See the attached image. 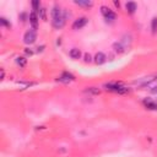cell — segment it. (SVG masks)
Segmentation results:
<instances>
[{
	"instance_id": "cell-14",
	"label": "cell",
	"mask_w": 157,
	"mask_h": 157,
	"mask_svg": "<svg viewBox=\"0 0 157 157\" xmlns=\"http://www.w3.org/2000/svg\"><path fill=\"white\" fill-rule=\"evenodd\" d=\"M16 63H17L21 68H23L25 65H26V63H27V59H26V58H23V57H19L17 59H16Z\"/></svg>"
},
{
	"instance_id": "cell-9",
	"label": "cell",
	"mask_w": 157,
	"mask_h": 157,
	"mask_svg": "<svg viewBox=\"0 0 157 157\" xmlns=\"http://www.w3.org/2000/svg\"><path fill=\"white\" fill-rule=\"evenodd\" d=\"M113 49H114L115 53H119V54H122V53H124V52L126 51V48L124 47L122 42H115L113 44Z\"/></svg>"
},
{
	"instance_id": "cell-6",
	"label": "cell",
	"mask_w": 157,
	"mask_h": 157,
	"mask_svg": "<svg viewBox=\"0 0 157 157\" xmlns=\"http://www.w3.org/2000/svg\"><path fill=\"white\" fill-rule=\"evenodd\" d=\"M87 21H88V20L86 19V17H80V19H77V20H75V22L73 23V28H74V30H81L82 27L86 26Z\"/></svg>"
},
{
	"instance_id": "cell-2",
	"label": "cell",
	"mask_w": 157,
	"mask_h": 157,
	"mask_svg": "<svg viewBox=\"0 0 157 157\" xmlns=\"http://www.w3.org/2000/svg\"><path fill=\"white\" fill-rule=\"evenodd\" d=\"M104 87L108 91H112V92H117V93H125L129 91V88H126L125 86H123L122 82H109V84H106Z\"/></svg>"
},
{
	"instance_id": "cell-18",
	"label": "cell",
	"mask_w": 157,
	"mask_h": 157,
	"mask_svg": "<svg viewBox=\"0 0 157 157\" xmlns=\"http://www.w3.org/2000/svg\"><path fill=\"white\" fill-rule=\"evenodd\" d=\"M0 23H1L3 26H6V27H10V26H11V25L6 21V19H5V17H1V19H0Z\"/></svg>"
},
{
	"instance_id": "cell-23",
	"label": "cell",
	"mask_w": 157,
	"mask_h": 157,
	"mask_svg": "<svg viewBox=\"0 0 157 157\" xmlns=\"http://www.w3.org/2000/svg\"><path fill=\"white\" fill-rule=\"evenodd\" d=\"M114 5H115V6H118V7H119V6H120V4H119L118 1H114Z\"/></svg>"
},
{
	"instance_id": "cell-7",
	"label": "cell",
	"mask_w": 157,
	"mask_h": 157,
	"mask_svg": "<svg viewBox=\"0 0 157 157\" xmlns=\"http://www.w3.org/2000/svg\"><path fill=\"white\" fill-rule=\"evenodd\" d=\"M106 61H107V57H106L104 53H102V52L97 53L96 57H94V63L97 65H102V64H104Z\"/></svg>"
},
{
	"instance_id": "cell-11",
	"label": "cell",
	"mask_w": 157,
	"mask_h": 157,
	"mask_svg": "<svg viewBox=\"0 0 157 157\" xmlns=\"http://www.w3.org/2000/svg\"><path fill=\"white\" fill-rule=\"evenodd\" d=\"M125 7H126V11L129 12V14H134L135 10H136V4L134 1H129V3H126Z\"/></svg>"
},
{
	"instance_id": "cell-4",
	"label": "cell",
	"mask_w": 157,
	"mask_h": 157,
	"mask_svg": "<svg viewBox=\"0 0 157 157\" xmlns=\"http://www.w3.org/2000/svg\"><path fill=\"white\" fill-rule=\"evenodd\" d=\"M101 12L103 14V16H104V19L107 20V21H114L115 17H117V15L114 14V12L109 9V7L107 6H101Z\"/></svg>"
},
{
	"instance_id": "cell-8",
	"label": "cell",
	"mask_w": 157,
	"mask_h": 157,
	"mask_svg": "<svg viewBox=\"0 0 157 157\" xmlns=\"http://www.w3.org/2000/svg\"><path fill=\"white\" fill-rule=\"evenodd\" d=\"M30 22L32 25V27H33V30L36 31L37 28V25H38V16H37V14L35 11H32L30 14Z\"/></svg>"
},
{
	"instance_id": "cell-15",
	"label": "cell",
	"mask_w": 157,
	"mask_h": 157,
	"mask_svg": "<svg viewBox=\"0 0 157 157\" xmlns=\"http://www.w3.org/2000/svg\"><path fill=\"white\" fill-rule=\"evenodd\" d=\"M151 28H152V33H156V32H157V17H154V19H152Z\"/></svg>"
},
{
	"instance_id": "cell-16",
	"label": "cell",
	"mask_w": 157,
	"mask_h": 157,
	"mask_svg": "<svg viewBox=\"0 0 157 157\" xmlns=\"http://www.w3.org/2000/svg\"><path fill=\"white\" fill-rule=\"evenodd\" d=\"M32 6H33V11L36 14H39V1H32Z\"/></svg>"
},
{
	"instance_id": "cell-24",
	"label": "cell",
	"mask_w": 157,
	"mask_h": 157,
	"mask_svg": "<svg viewBox=\"0 0 157 157\" xmlns=\"http://www.w3.org/2000/svg\"><path fill=\"white\" fill-rule=\"evenodd\" d=\"M4 75H5V74H4V70H1V80L4 78Z\"/></svg>"
},
{
	"instance_id": "cell-19",
	"label": "cell",
	"mask_w": 157,
	"mask_h": 157,
	"mask_svg": "<svg viewBox=\"0 0 157 157\" xmlns=\"http://www.w3.org/2000/svg\"><path fill=\"white\" fill-rule=\"evenodd\" d=\"M91 60H92V58H91V55L88 54V53H86V54H85V63H90Z\"/></svg>"
},
{
	"instance_id": "cell-13",
	"label": "cell",
	"mask_w": 157,
	"mask_h": 157,
	"mask_svg": "<svg viewBox=\"0 0 157 157\" xmlns=\"http://www.w3.org/2000/svg\"><path fill=\"white\" fill-rule=\"evenodd\" d=\"M144 103H145V106L147 107L148 109H152V110H157V103L152 102L150 100H145L144 101Z\"/></svg>"
},
{
	"instance_id": "cell-12",
	"label": "cell",
	"mask_w": 157,
	"mask_h": 157,
	"mask_svg": "<svg viewBox=\"0 0 157 157\" xmlns=\"http://www.w3.org/2000/svg\"><path fill=\"white\" fill-rule=\"evenodd\" d=\"M76 5L78 6H84V7H91L93 5V3L92 1H88V0H86V1H82V0H76L75 1Z\"/></svg>"
},
{
	"instance_id": "cell-17",
	"label": "cell",
	"mask_w": 157,
	"mask_h": 157,
	"mask_svg": "<svg viewBox=\"0 0 157 157\" xmlns=\"http://www.w3.org/2000/svg\"><path fill=\"white\" fill-rule=\"evenodd\" d=\"M39 14H41V17H42V20H47V15H45V9L44 7H42V9L39 10Z\"/></svg>"
},
{
	"instance_id": "cell-5",
	"label": "cell",
	"mask_w": 157,
	"mask_h": 157,
	"mask_svg": "<svg viewBox=\"0 0 157 157\" xmlns=\"http://www.w3.org/2000/svg\"><path fill=\"white\" fill-rule=\"evenodd\" d=\"M74 80H75V77H74V75H71L70 73H63L59 77H58V81L63 82V84H69V82H71Z\"/></svg>"
},
{
	"instance_id": "cell-3",
	"label": "cell",
	"mask_w": 157,
	"mask_h": 157,
	"mask_svg": "<svg viewBox=\"0 0 157 157\" xmlns=\"http://www.w3.org/2000/svg\"><path fill=\"white\" fill-rule=\"evenodd\" d=\"M36 39H37V35H36V31L33 30V28L30 30V31H27L26 33H25V36H23V42L26 43V44L35 43Z\"/></svg>"
},
{
	"instance_id": "cell-1",
	"label": "cell",
	"mask_w": 157,
	"mask_h": 157,
	"mask_svg": "<svg viewBox=\"0 0 157 157\" xmlns=\"http://www.w3.org/2000/svg\"><path fill=\"white\" fill-rule=\"evenodd\" d=\"M52 25L53 27L57 28V30H60V28L64 27V25L67 23V12L64 10L60 9V6L55 5L52 10Z\"/></svg>"
},
{
	"instance_id": "cell-20",
	"label": "cell",
	"mask_w": 157,
	"mask_h": 157,
	"mask_svg": "<svg viewBox=\"0 0 157 157\" xmlns=\"http://www.w3.org/2000/svg\"><path fill=\"white\" fill-rule=\"evenodd\" d=\"M25 52H26V54H30V55H32V54H33V52H32V51H30V49H26V51H25Z\"/></svg>"
},
{
	"instance_id": "cell-21",
	"label": "cell",
	"mask_w": 157,
	"mask_h": 157,
	"mask_svg": "<svg viewBox=\"0 0 157 157\" xmlns=\"http://www.w3.org/2000/svg\"><path fill=\"white\" fill-rule=\"evenodd\" d=\"M21 19H22V21H26V14H21Z\"/></svg>"
},
{
	"instance_id": "cell-10",
	"label": "cell",
	"mask_w": 157,
	"mask_h": 157,
	"mask_svg": "<svg viewBox=\"0 0 157 157\" xmlns=\"http://www.w3.org/2000/svg\"><path fill=\"white\" fill-rule=\"evenodd\" d=\"M69 55L73 58V59H80L81 57V51L78 48H73L71 51L69 52Z\"/></svg>"
},
{
	"instance_id": "cell-22",
	"label": "cell",
	"mask_w": 157,
	"mask_h": 157,
	"mask_svg": "<svg viewBox=\"0 0 157 157\" xmlns=\"http://www.w3.org/2000/svg\"><path fill=\"white\" fill-rule=\"evenodd\" d=\"M151 92H152V93H157V87H154V88H152Z\"/></svg>"
}]
</instances>
